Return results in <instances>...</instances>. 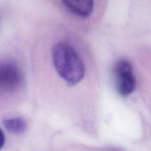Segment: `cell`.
<instances>
[{
	"label": "cell",
	"instance_id": "1",
	"mask_svg": "<svg viewBox=\"0 0 151 151\" xmlns=\"http://www.w3.org/2000/svg\"><path fill=\"white\" fill-rule=\"evenodd\" d=\"M53 64L58 75L70 86L81 82L85 75V66L75 49L60 42L52 48Z\"/></svg>",
	"mask_w": 151,
	"mask_h": 151
},
{
	"label": "cell",
	"instance_id": "2",
	"mask_svg": "<svg viewBox=\"0 0 151 151\" xmlns=\"http://www.w3.org/2000/svg\"><path fill=\"white\" fill-rule=\"evenodd\" d=\"M115 87L118 94L128 97L136 88V80L131 63L127 60H119L114 68Z\"/></svg>",
	"mask_w": 151,
	"mask_h": 151
},
{
	"label": "cell",
	"instance_id": "3",
	"mask_svg": "<svg viewBox=\"0 0 151 151\" xmlns=\"http://www.w3.org/2000/svg\"><path fill=\"white\" fill-rule=\"evenodd\" d=\"M23 75L16 63L11 61L0 63V94L16 91L21 87Z\"/></svg>",
	"mask_w": 151,
	"mask_h": 151
},
{
	"label": "cell",
	"instance_id": "4",
	"mask_svg": "<svg viewBox=\"0 0 151 151\" xmlns=\"http://www.w3.org/2000/svg\"><path fill=\"white\" fill-rule=\"evenodd\" d=\"M62 2L69 12L82 18L88 17L94 8V0H62Z\"/></svg>",
	"mask_w": 151,
	"mask_h": 151
},
{
	"label": "cell",
	"instance_id": "5",
	"mask_svg": "<svg viewBox=\"0 0 151 151\" xmlns=\"http://www.w3.org/2000/svg\"><path fill=\"white\" fill-rule=\"evenodd\" d=\"M3 124L8 132L16 135L24 134L27 128L26 121L21 117L4 119L3 121Z\"/></svg>",
	"mask_w": 151,
	"mask_h": 151
},
{
	"label": "cell",
	"instance_id": "6",
	"mask_svg": "<svg viewBox=\"0 0 151 151\" xmlns=\"http://www.w3.org/2000/svg\"><path fill=\"white\" fill-rule=\"evenodd\" d=\"M4 142H5V137L3 131L0 129V149L4 146Z\"/></svg>",
	"mask_w": 151,
	"mask_h": 151
}]
</instances>
